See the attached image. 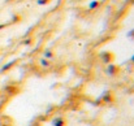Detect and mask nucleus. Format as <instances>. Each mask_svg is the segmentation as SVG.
<instances>
[{"instance_id":"obj_6","label":"nucleus","mask_w":134,"mask_h":126,"mask_svg":"<svg viewBox=\"0 0 134 126\" xmlns=\"http://www.w3.org/2000/svg\"><path fill=\"white\" fill-rule=\"evenodd\" d=\"M98 5H99V1H98V0H92L89 4V9H95Z\"/></svg>"},{"instance_id":"obj_8","label":"nucleus","mask_w":134,"mask_h":126,"mask_svg":"<svg viewBox=\"0 0 134 126\" xmlns=\"http://www.w3.org/2000/svg\"><path fill=\"white\" fill-rule=\"evenodd\" d=\"M51 0H37V3H38V5H44L47 3H49Z\"/></svg>"},{"instance_id":"obj_1","label":"nucleus","mask_w":134,"mask_h":126,"mask_svg":"<svg viewBox=\"0 0 134 126\" xmlns=\"http://www.w3.org/2000/svg\"><path fill=\"white\" fill-rule=\"evenodd\" d=\"M99 57H100V60H102L104 64H113V61H115V55H113L112 52H109V51H103V52H100Z\"/></svg>"},{"instance_id":"obj_11","label":"nucleus","mask_w":134,"mask_h":126,"mask_svg":"<svg viewBox=\"0 0 134 126\" xmlns=\"http://www.w3.org/2000/svg\"><path fill=\"white\" fill-rule=\"evenodd\" d=\"M130 62H133V64H134V55L130 57Z\"/></svg>"},{"instance_id":"obj_13","label":"nucleus","mask_w":134,"mask_h":126,"mask_svg":"<svg viewBox=\"0 0 134 126\" xmlns=\"http://www.w3.org/2000/svg\"><path fill=\"white\" fill-rule=\"evenodd\" d=\"M59 1H61V0H59Z\"/></svg>"},{"instance_id":"obj_9","label":"nucleus","mask_w":134,"mask_h":126,"mask_svg":"<svg viewBox=\"0 0 134 126\" xmlns=\"http://www.w3.org/2000/svg\"><path fill=\"white\" fill-rule=\"evenodd\" d=\"M13 64H14V61H12V62H9V64H8V65H5V66H4V68L1 69V70H3V72H4V70H8V69H9V68H10V66H12Z\"/></svg>"},{"instance_id":"obj_3","label":"nucleus","mask_w":134,"mask_h":126,"mask_svg":"<svg viewBox=\"0 0 134 126\" xmlns=\"http://www.w3.org/2000/svg\"><path fill=\"white\" fill-rule=\"evenodd\" d=\"M102 99L104 100V103H112V101H115V94H113V91L104 92L103 96H102Z\"/></svg>"},{"instance_id":"obj_12","label":"nucleus","mask_w":134,"mask_h":126,"mask_svg":"<svg viewBox=\"0 0 134 126\" xmlns=\"http://www.w3.org/2000/svg\"><path fill=\"white\" fill-rule=\"evenodd\" d=\"M4 26H5V25H0V30H1V29H3Z\"/></svg>"},{"instance_id":"obj_2","label":"nucleus","mask_w":134,"mask_h":126,"mask_svg":"<svg viewBox=\"0 0 134 126\" xmlns=\"http://www.w3.org/2000/svg\"><path fill=\"white\" fill-rule=\"evenodd\" d=\"M120 72H121L120 70V66L119 65H115V64H111L107 68V74H109V76H117Z\"/></svg>"},{"instance_id":"obj_10","label":"nucleus","mask_w":134,"mask_h":126,"mask_svg":"<svg viewBox=\"0 0 134 126\" xmlns=\"http://www.w3.org/2000/svg\"><path fill=\"white\" fill-rule=\"evenodd\" d=\"M30 43H31V39H27V41L25 42V44H30Z\"/></svg>"},{"instance_id":"obj_4","label":"nucleus","mask_w":134,"mask_h":126,"mask_svg":"<svg viewBox=\"0 0 134 126\" xmlns=\"http://www.w3.org/2000/svg\"><path fill=\"white\" fill-rule=\"evenodd\" d=\"M52 124H53V126H65L66 125V120L63 116H59L52 121Z\"/></svg>"},{"instance_id":"obj_7","label":"nucleus","mask_w":134,"mask_h":126,"mask_svg":"<svg viewBox=\"0 0 134 126\" xmlns=\"http://www.w3.org/2000/svg\"><path fill=\"white\" fill-rule=\"evenodd\" d=\"M41 64H42L43 66H48V65H49V60H46V59H42V60H41Z\"/></svg>"},{"instance_id":"obj_5","label":"nucleus","mask_w":134,"mask_h":126,"mask_svg":"<svg viewBox=\"0 0 134 126\" xmlns=\"http://www.w3.org/2000/svg\"><path fill=\"white\" fill-rule=\"evenodd\" d=\"M53 56H55V53H53L51 49H47V51H44V57H46V59L51 60V59H53Z\"/></svg>"}]
</instances>
